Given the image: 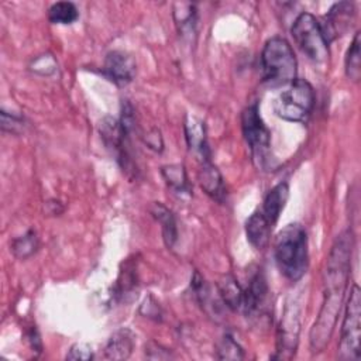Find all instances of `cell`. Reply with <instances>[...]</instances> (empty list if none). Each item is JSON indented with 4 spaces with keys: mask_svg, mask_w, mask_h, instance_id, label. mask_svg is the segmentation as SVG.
<instances>
[{
    "mask_svg": "<svg viewBox=\"0 0 361 361\" xmlns=\"http://www.w3.org/2000/svg\"><path fill=\"white\" fill-rule=\"evenodd\" d=\"M274 257L279 272L289 281H299L307 271V234L302 224L290 223L275 237Z\"/></svg>",
    "mask_w": 361,
    "mask_h": 361,
    "instance_id": "cell-1",
    "label": "cell"
},
{
    "mask_svg": "<svg viewBox=\"0 0 361 361\" xmlns=\"http://www.w3.org/2000/svg\"><path fill=\"white\" fill-rule=\"evenodd\" d=\"M262 78L271 86L289 85L296 79V58L290 44L282 37L268 39L261 52Z\"/></svg>",
    "mask_w": 361,
    "mask_h": 361,
    "instance_id": "cell-2",
    "label": "cell"
},
{
    "mask_svg": "<svg viewBox=\"0 0 361 361\" xmlns=\"http://www.w3.org/2000/svg\"><path fill=\"white\" fill-rule=\"evenodd\" d=\"M316 96L312 85L305 79H295L289 87L274 100L275 114L292 123L305 121L314 107Z\"/></svg>",
    "mask_w": 361,
    "mask_h": 361,
    "instance_id": "cell-3",
    "label": "cell"
},
{
    "mask_svg": "<svg viewBox=\"0 0 361 361\" xmlns=\"http://www.w3.org/2000/svg\"><path fill=\"white\" fill-rule=\"evenodd\" d=\"M292 37L299 49L313 62H324L329 58V44L323 35L320 23L310 13H300L292 24Z\"/></svg>",
    "mask_w": 361,
    "mask_h": 361,
    "instance_id": "cell-4",
    "label": "cell"
},
{
    "mask_svg": "<svg viewBox=\"0 0 361 361\" xmlns=\"http://www.w3.org/2000/svg\"><path fill=\"white\" fill-rule=\"evenodd\" d=\"M360 337H361V290L357 283L350 289L347 299L343 324L341 338L338 344V357L341 360H358L360 358Z\"/></svg>",
    "mask_w": 361,
    "mask_h": 361,
    "instance_id": "cell-5",
    "label": "cell"
},
{
    "mask_svg": "<svg viewBox=\"0 0 361 361\" xmlns=\"http://www.w3.org/2000/svg\"><path fill=\"white\" fill-rule=\"evenodd\" d=\"M241 128L251 154L258 162V166L265 168L269 161L271 133L259 116L257 103H252L244 109L241 114Z\"/></svg>",
    "mask_w": 361,
    "mask_h": 361,
    "instance_id": "cell-6",
    "label": "cell"
},
{
    "mask_svg": "<svg viewBox=\"0 0 361 361\" xmlns=\"http://www.w3.org/2000/svg\"><path fill=\"white\" fill-rule=\"evenodd\" d=\"M100 137L107 149L116 157L117 162L121 165L123 171L134 172L133 161L128 154V134L123 130L118 120L113 117H104L100 121Z\"/></svg>",
    "mask_w": 361,
    "mask_h": 361,
    "instance_id": "cell-7",
    "label": "cell"
},
{
    "mask_svg": "<svg viewBox=\"0 0 361 361\" xmlns=\"http://www.w3.org/2000/svg\"><path fill=\"white\" fill-rule=\"evenodd\" d=\"M300 306L296 299L288 300L285 312L279 324L278 353L281 358H290L298 347V337L300 330Z\"/></svg>",
    "mask_w": 361,
    "mask_h": 361,
    "instance_id": "cell-8",
    "label": "cell"
},
{
    "mask_svg": "<svg viewBox=\"0 0 361 361\" xmlns=\"http://www.w3.org/2000/svg\"><path fill=\"white\" fill-rule=\"evenodd\" d=\"M355 18V7L354 3L350 1H340L331 6V8L324 16L323 23H320L323 35L327 44L337 37L345 34L350 27L353 25Z\"/></svg>",
    "mask_w": 361,
    "mask_h": 361,
    "instance_id": "cell-9",
    "label": "cell"
},
{
    "mask_svg": "<svg viewBox=\"0 0 361 361\" xmlns=\"http://www.w3.org/2000/svg\"><path fill=\"white\" fill-rule=\"evenodd\" d=\"M103 73L117 86H126L135 76V61L123 51H111L106 55Z\"/></svg>",
    "mask_w": 361,
    "mask_h": 361,
    "instance_id": "cell-10",
    "label": "cell"
},
{
    "mask_svg": "<svg viewBox=\"0 0 361 361\" xmlns=\"http://www.w3.org/2000/svg\"><path fill=\"white\" fill-rule=\"evenodd\" d=\"M268 298V285L262 275V272H257L248 282L245 290H243V305L247 317H254L261 313L265 307V302Z\"/></svg>",
    "mask_w": 361,
    "mask_h": 361,
    "instance_id": "cell-11",
    "label": "cell"
},
{
    "mask_svg": "<svg viewBox=\"0 0 361 361\" xmlns=\"http://www.w3.org/2000/svg\"><path fill=\"white\" fill-rule=\"evenodd\" d=\"M199 183L206 195H209L213 200H217L219 203L224 202L226 188L223 183V178L220 171L210 161V158L202 159V166L199 169Z\"/></svg>",
    "mask_w": 361,
    "mask_h": 361,
    "instance_id": "cell-12",
    "label": "cell"
},
{
    "mask_svg": "<svg viewBox=\"0 0 361 361\" xmlns=\"http://www.w3.org/2000/svg\"><path fill=\"white\" fill-rule=\"evenodd\" d=\"M135 345V336L130 329L116 330L104 347V357L107 360H127Z\"/></svg>",
    "mask_w": 361,
    "mask_h": 361,
    "instance_id": "cell-13",
    "label": "cell"
},
{
    "mask_svg": "<svg viewBox=\"0 0 361 361\" xmlns=\"http://www.w3.org/2000/svg\"><path fill=\"white\" fill-rule=\"evenodd\" d=\"M272 224L261 213V210L254 212L245 221V235L248 243L257 248L262 250L268 245L271 237Z\"/></svg>",
    "mask_w": 361,
    "mask_h": 361,
    "instance_id": "cell-14",
    "label": "cell"
},
{
    "mask_svg": "<svg viewBox=\"0 0 361 361\" xmlns=\"http://www.w3.org/2000/svg\"><path fill=\"white\" fill-rule=\"evenodd\" d=\"M289 197V186L286 182H281L275 185L264 197L261 213L267 217V220L274 226L285 207V203Z\"/></svg>",
    "mask_w": 361,
    "mask_h": 361,
    "instance_id": "cell-15",
    "label": "cell"
},
{
    "mask_svg": "<svg viewBox=\"0 0 361 361\" xmlns=\"http://www.w3.org/2000/svg\"><path fill=\"white\" fill-rule=\"evenodd\" d=\"M185 138L188 147L197 152L202 159L210 158V152L206 142V130L202 120L195 116H188L185 120Z\"/></svg>",
    "mask_w": 361,
    "mask_h": 361,
    "instance_id": "cell-16",
    "label": "cell"
},
{
    "mask_svg": "<svg viewBox=\"0 0 361 361\" xmlns=\"http://www.w3.org/2000/svg\"><path fill=\"white\" fill-rule=\"evenodd\" d=\"M151 214L152 217L161 224L162 238L168 248H172L178 240V227L173 213L164 206L161 202H155L151 206Z\"/></svg>",
    "mask_w": 361,
    "mask_h": 361,
    "instance_id": "cell-17",
    "label": "cell"
},
{
    "mask_svg": "<svg viewBox=\"0 0 361 361\" xmlns=\"http://www.w3.org/2000/svg\"><path fill=\"white\" fill-rule=\"evenodd\" d=\"M219 295L221 298V302L230 307L231 310L241 309L243 305V289L237 283L235 278L231 275H224L219 281Z\"/></svg>",
    "mask_w": 361,
    "mask_h": 361,
    "instance_id": "cell-18",
    "label": "cell"
},
{
    "mask_svg": "<svg viewBox=\"0 0 361 361\" xmlns=\"http://www.w3.org/2000/svg\"><path fill=\"white\" fill-rule=\"evenodd\" d=\"M190 286H192V290L197 299V302L200 303V306L207 312V313H212V314H217L219 312V307H217V302L213 299V295H212V289L210 286L206 283V281L203 279V276L195 271L193 276H192V281H190Z\"/></svg>",
    "mask_w": 361,
    "mask_h": 361,
    "instance_id": "cell-19",
    "label": "cell"
},
{
    "mask_svg": "<svg viewBox=\"0 0 361 361\" xmlns=\"http://www.w3.org/2000/svg\"><path fill=\"white\" fill-rule=\"evenodd\" d=\"M161 173L166 182V185L169 188H172L176 192H189L190 186H189V180L186 176V171L185 166L180 164H171V165H165L161 169Z\"/></svg>",
    "mask_w": 361,
    "mask_h": 361,
    "instance_id": "cell-20",
    "label": "cell"
},
{
    "mask_svg": "<svg viewBox=\"0 0 361 361\" xmlns=\"http://www.w3.org/2000/svg\"><path fill=\"white\" fill-rule=\"evenodd\" d=\"M78 17L79 11L71 1H58L48 8V20L54 24H72Z\"/></svg>",
    "mask_w": 361,
    "mask_h": 361,
    "instance_id": "cell-21",
    "label": "cell"
},
{
    "mask_svg": "<svg viewBox=\"0 0 361 361\" xmlns=\"http://www.w3.org/2000/svg\"><path fill=\"white\" fill-rule=\"evenodd\" d=\"M173 18L179 28V32L190 34L195 30L196 10L190 3H175L173 4Z\"/></svg>",
    "mask_w": 361,
    "mask_h": 361,
    "instance_id": "cell-22",
    "label": "cell"
},
{
    "mask_svg": "<svg viewBox=\"0 0 361 361\" xmlns=\"http://www.w3.org/2000/svg\"><path fill=\"white\" fill-rule=\"evenodd\" d=\"M360 32H355L353 42L350 48L347 49L345 55V75L354 80L358 82L361 76V52H360Z\"/></svg>",
    "mask_w": 361,
    "mask_h": 361,
    "instance_id": "cell-23",
    "label": "cell"
},
{
    "mask_svg": "<svg viewBox=\"0 0 361 361\" xmlns=\"http://www.w3.org/2000/svg\"><path fill=\"white\" fill-rule=\"evenodd\" d=\"M38 248V237L34 230H28L23 235L17 237L11 244L13 254L20 259L30 258Z\"/></svg>",
    "mask_w": 361,
    "mask_h": 361,
    "instance_id": "cell-24",
    "label": "cell"
},
{
    "mask_svg": "<svg viewBox=\"0 0 361 361\" xmlns=\"http://www.w3.org/2000/svg\"><path fill=\"white\" fill-rule=\"evenodd\" d=\"M217 358L219 360H243L244 351L241 345L228 334H226L217 344Z\"/></svg>",
    "mask_w": 361,
    "mask_h": 361,
    "instance_id": "cell-25",
    "label": "cell"
},
{
    "mask_svg": "<svg viewBox=\"0 0 361 361\" xmlns=\"http://www.w3.org/2000/svg\"><path fill=\"white\" fill-rule=\"evenodd\" d=\"M128 267H124V271L120 272V276L117 279V285H116V295H127V292H130L134 286H135V274H134V265H131V269H127Z\"/></svg>",
    "mask_w": 361,
    "mask_h": 361,
    "instance_id": "cell-26",
    "label": "cell"
},
{
    "mask_svg": "<svg viewBox=\"0 0 361 361\" xmlns=\"http://www.w3.org/2000/svg\"><path fill=\"white\" fill-rule=\"evenodd\" d=\"M24 128V118L18 114H10L4 109L1 110V130L13 134L20 133Z\"/></svg>",
    "mask_w": 361,
    "mask_h": 361,
    "instance_id": "cell-27",
    "label": "cell"
},
{
    "mask_svg": "<svg viewBox=\"0 0 361 361\" xmlns=\"http://www.w3.org/2000/svg\"><path fill=\"white\" fill-rule=\"evenodd\" d=\"M31 71L39 75H51L55 72L56 69V62L51 55H41L38 58H35L31 63Z\"/></svg>",
    "mask_w": 361,
    "mask_h": 361,
    "instance_id": "cell-28",
    "label": "cell"
},
{
    "mask_svg": "<svg viewBox=\"0 0 361 361\" xmlns=\"http://www.w3.org/2000/svg\"><path fill=\"white\" fill-rule=\"evenodd\" d=\"M93 358V351H92V347L86 343H75L68 354H66V360H83V361H87V360H92Z\"/></svg>",
    "mask_w": 361,
    "mask_h": 361,
    "instance_id": "cell-29",
    "label": "cell"
},
{
    "mask_svg": "<svg viewBox=\"0 0 361 361\" xmlns=\"http://www.w3.org/2000/svg\"><path fill=\"white\" fill-rule=\"evenodd\" d=\"M151 353H155V354H152L149 358L151 360H168V358H171L172 357V354L166 350V348H164V347H161L159 344H157L155 341H151V343H148L147 345H145V355H148V354H151Z\"/></svg>",
    "mask_w": 361,
    "mask_h": 361,
    "instance_id": "cell-30",
    "label": "cell"
},
{
    "mask_svg": "<svg viewBox=\"0 0 361 361\" xmlns=\"http://www.w3.org/2000/svg\"><path fill=\"white\" fill-rule=\"evenodd\" d=\"M144 141H145V144H147L151 149H154V151H157V152L162 151L164 142H162V138H161V133H159V130H157V128L151 130V131L144 137Z\"/></svg>",
    "mask_w": 361,
    "mask_h": 361,
    "instance_id": "cell-31",
    "label": "cell"
}]
</instances>
